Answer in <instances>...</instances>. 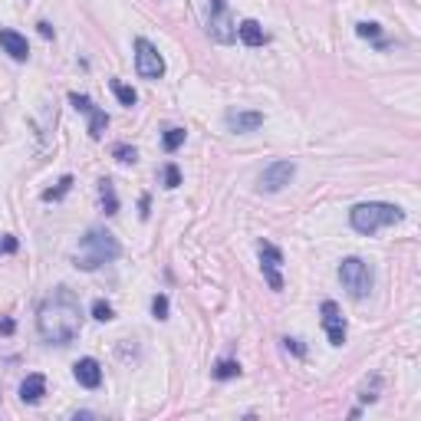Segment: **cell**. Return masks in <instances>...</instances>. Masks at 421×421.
<instances>
[{"label":"cell","mask_w":421,"mask_h":421,"mask_svg":"<svg viewBox=\"0 0 421 421\" xmlns=\"http://www.w3.org/2000/svg\"><path fill=\"white\" fill-rule=\"evenodd\" d=\"M37 329L40 339L50 346H69L83 329V313H79V299L69 286H56L50 297L40 303L37 310Z\"/></svg>","instance_id":"obj_1"},{"label":"cell","mask_w":421,"mask_h":421,"mask_svg":"<svg viewBox=\"0 0 421 421\" xmlns=\"http://www.w3.org/2000/svg\"><path fill=\"white\" fill-rule=\"evenodd\" d=\"M119 257H122V244H119L109 231L92 227V231H86V237L79 240V257H76V267H79V270H96V267L119 261Z\"/></svg>","instance_id":"obj_2"},{"label":"cell","mask_w":421,"mask_h":421,"mask_svg":"<svg viewBox=\"0 0 421 421\" xmlns=\"http://www.w3.org/2000/svg\"><path fill=\"white\" fill-rule=\"evenodd\" d=\"M402 221H405V210L398 208V204H385V201H365V204H356V208L349 210L352 231H359L365 237H372L375 231H382V227L402 224Z\"/></svg>","instance_id":"obj_3"},{"label":"cell","mask_w":421,"mask_h":421,"mask_svg":"<svg viewBox=\"0 0 421 421\" xmlns=\"http://www.w3.org/2000/svg\"><path fill=\"white\" fill-rule=\"evenodd\" d=\"M339 283L346 286V293L352 299H365L372 293V283H375V273L362 257H346L339 263Z\"/></svg>","instance_id":"obj_4"},{"label":"cell","mask_w":421,"mask_h":421,"mask_svg":"<svg viewBox=\"0 0 421 421\" xmlns=\"http://www.w3.org/2000/svg\"><path fill=\"white\" fill-rule=\"evenodd\" d=\"M204 24H208V37L214 43H234L237 40V26L227 0H208V20Z\"/></svg>","instance_id":"obj_5"},{"label":"cell","mask_w":421,"mask_h":421,"mask_svg":"<svg viewBox=\"0 0 421 421\" xmlns=\"http://www.w3.org/2000/svg\"><path fill=\"white\" fill-rule=\"evenodd\" d=\"M135 69H138V76L149 79V83H155V79L165 76V60H161V53L155 50V43H149L145 37L135 40Z\"/></svg>","instance_id":"obj_6"},{"label":"cell","mask_w":421,"mask_h":421,"mask_svg":"<svg viewBox=\"0 0 421 421\" xmlns=\"http://www.w3.org/2000/svg\"><path fill=\"white\" fill-rule=\"evenodd\" d=\"M257 254H261V270H263L267 286L280 293V290H283V273H280V267H283V250L273 247L270 240H261V244H257Z\"/></svg>","instance_id":"obj_7"},{"label":"cell","mask_w":421,"mask_h":421,"mask_svg":"<svg viewBox=\"0 0 421 421\" xmlns=\"http://www.w3.org/2000/svg\"><path fill=\"white\" fill-rule=\"evenodd\" d=\"M293 178H297V165H293V161H270V165L261 172V191L263 195H276V191H283Z\"/></svg>","instance_id":"obj_8"},{"label":"cell","mask_w":421,"mask_h":421,"mask_svg":"<svg viewBox=\"0 0 421 421\" xmlns=\"http://www.w3.org/2000/svg\"><path fill=\"white\" fill-rule=\"evenodd\" d=\"M322 329H326V336H329V346H346V320H342V313H339V306H336L333 299H322Z\"/></svg>","instance_id":"obj_9"},{"label":"cell","mask_w":421,"mask_h":421,"mask_svg":"<svg viewBox=\"0 0 421 421\" xmlns=\"http://www.w3.org/2000/svg\"><path fill=\"white\" fill-rule=\"evenodd\" d=\"M224 125L237 132V135H247V132H257L263 125V112L257 109H231L224 112Z\"/></svg>","instance_id":"obj_10"},{"label":"cell","mask_w":421,"mask_h":421,"mask_svg":"<svg viewBox=\"0 0 421 421\" xmlns=\"http://www.w3.org/2000/svg\"><path fill=\"white\" fill-rule=\"evenodd\" d=\"M0 50L7 53L10 60L26 63V56H30V43H26V37L24 33H17V30H0Z\"/></svg>","instance_id":"obj_11"},{"label":"cell","mask_w":421,"mask_h":421,"mask_svg":"<svg viewBox=\"0 0 421 421\" xmlns=\"http://www.w3.org/2000/svg\"><path fill=\"white\" fill-rule=\"evenodd\" d=\"M73 375H76V382L83 385V388H99V385H102V365L92 359V356H86V359L76 362Z\"/></svg>","instance_id":"obj_12"},{"label":"cell","mask_w":421,"mask_h":421,"mask_svg":"<svg viewBox=\"0 0 421 421\" xmlns=\"http://www.w3.org/2000/svg\"><path fill=\"white\" fill-rule=\"evenodd\" d=\"M47 395V379L33 372V375H26L24 382H20V398H24V405H40Z\"/></svg>","instance_id":"obj_13"},{"label":"cell","mask_w":421,"mask_h":421,"mask_svg":"<svg viewBox=\"0 0 421 421\" xmlns=\"http://www.w3.org/2000/svg\"><path fill=\"white\" fill-rule=\"evenodd\" d=\"M237 40H240L244 47H263V43H267V30H263L257 20H244V24L237 26Z\"/></svg>","instance_id":"obj_14"},{"label":"cell","mask_w":421,"mask_h":421,"mask_svg":"<svg viewBox=\"0 0 421 421\" xmlns=\"http://www.w3.org/2000/svg\"><path fill=\"white\" fill-rule=\"evenodd\" d=\"M86 115H89V135L99 142V138L106 135V129H109V115H106V109H99L96 102H92V109H89Z\"/></svg>","instance_id":"obj_15"},{"label":"cell","mask_w":421,"mask_h":421,"mask_svg":"<svg viewBox=\"0 0 421 421\" xmlns=\"http://www.w3.org/2000/svg\"><path fill=\"white\" fill-rule=\"evenodd\" d=\"M99 201H102V210L106 214H119V195H115V185H112L109 178L99 181Z\"/></svg>","instance_id":"obj_16"},{"label":"cell","mask_w":421,"mask_h":421,"mask_svg":"<svg viewBox=\"0 0 421 421\" xmlns=\"http://www.w3.org/2000/svg\"><path fill=\"white\" fill-rule=\"evenodd\" d=\"M217 382H231V379H237L240 375V362H234V359H221L217 365H214V372H210Z\"/></svg>","instance_id":"obj_17"},{"label":"cell","mask_w":421,"mask_h":421,"mask_svg":"<svg viewBox=\"0 0 421 421\" xmlns=\"http://www.w3.org/2000/svg\"><path fill=\"white\" fill-rule=\"evenodd\" d=\"M112 92H115V99L122 102V106H129V109H132V106L138 102L135 89H132V86H125V83H119V79H112Z\"/></svg>","instance_id":"obj_18"},{"label":"cell","mask_w":421,"mask_h":421,"mask_svg":"<svg viewBox=\"0 0 421 421\" xmlns=\"http://www.w3.org/2000/svg\"><path fill=\"white\" fill-rule=\"evenodd\" d=\"M185 138H188L185 129H168V132L161 135V145H165V151H178L185 145Z\"/></svg>","instance_id":"obj_19"},{"label":"cell","mask_w":421,"mask_h":421,"mask_svg":"<svg viewBox=\"0 0 421 421\" xmlns=\"http://www.w3.org/2000/svg\"><path fill=\"white\" fill-rule=\"evenodd\" d=\"M168 310H172L168 297H165V293H155V297H151V316H155L158 322H165L168 320Z\"/></svg>","instance_id":"obj_20"},{"label":"cell","mask_w":421,"mask_h":421,"mask_svg":"<svg viewBox=\"0 0 421 421\" xmlns=\"http://www.w3.org/2000/svg\"><path fill=\"white\" fill-rule=\"evenodd\" d=\"M112 158L122 161V165H135V161H138V151L132 149V145H122V142H119V145L112 149Z\"/></svg>","instance_id":"obj_21"},{"label":"cell","mask_w":421,"mask_h":421,"mask_svg":"<svg viewBox=\"0 0 421 421\" xmlns=\"http://www.w3.org/2000/svg\"><path fill=\"white\" fill-rule=\"evenodd\" d=\"M69 188H73V178H69V174H63V178H60V185L50 188V191H43V201H60L63 195L69 191Z\"/></svg>","instance_id":"obj_22"},{"label":"cell","mask_w":421,"mask_h":421,"mask_svg":"<svg viewBox=\"0 0 421 421\" xmlns=\"http://www.w3.org/2000/svg\"><path fill=\"white\" fill-rule=\"evenodd\" d=\"M92 320H99V322H112V320H115V310H112V306L106 303V299H96V303H92Z\"/></svg>","instance_id":"obj_23"},{"label":"cell","mask_w":421,"mask_h":421,"mask_svg":"<svg viewBox=\"0 0 421 421\" xmlns=\"http://www.w3.org/2000/svg\"><path fill=\"white\" fill-rule=\"evenodd\" d=\"M161 178H165V188H168V191H174V188L181 185V172H178V165H174V161H168V165H165Z\"/></svg>","instance_id":"obj_24"},{"label":"cell","mask_w":421,"mask_h":421,"mask_svg":"<svg viewBox=\"0 0 421 421\" xmlns=\"http://www.w3.org/2000/svg\"><path fill=\"white\" fill-rule=\"evenodd\" d=\"M356 33H359L362 40H379V37H382V26H379V24H359V26H356Z\"/></svg>","instance_id":"obj_25"},{"label":"cell","mask_w":421,"mask_h":421,"mask_svg":"<svg viewBox=\"0 0 421 421\" xmlns=\"http://www.w3.org/2000/svg\"><path fill=\"white\" fill-rule=\"evenodd\" d=\"M0 254H17V237H0Z\"/></svg>","instance_id":"obj_26"},{"label":"cell","mask_w":421,"mask_h":421,"mask_svg":"<svg viewBox=\"0 0 421 421\" xmlns=\"http://www.w3.org/2000/svg\"><path fill=\"white\" fill-rule=\"evenodd\" d=\"M283 346L290 349V352H297V356H306V346H303L299 339H283Z\"/></svg>","instance_id":"obj_27"},{"label":"cell","mask_w":421,"mask_h":421,"mask_svg":"<svg viewBox=\"0 0 421 421\" xmlns=\"http://www.w3.org/2000/svg\"><path fill=\"white\" fill-rule=\"evenodd\" d=\"M37 26H40V37H43V40H50V37H53V26L47 24V20H40Z\"/></svg>","instance_id":"obj_28"},{"label":"cell","mask_w":421,"mask_h":421,"mask_svg":"<svg viewBox=\"0 0 421 421\" xmlns=\"http://www.w3.org/2000/svg\"><path fill=\"white\" fill-rule=\"evenodd\" d=\"M0 333L10 336V333H13V320H0Z\"/></svg>","instance_id":"obj_29"},{"label":"cell","mask_w":421,"mask_h":421,"mask_svg":"<svg viewBox=\"0 0 421 421\" xmlns=\"http://www.w3.org/2000/svg\"><path fill=\"white\" fill-rule=\"evenodd\" d=\"M138 208H142V210H138L142 217H149V198H142V201H138Z\"/></svg>","instance_id":"obj_30"}]
</instances>
